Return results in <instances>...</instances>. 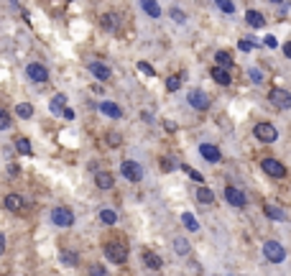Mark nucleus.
Wrapping results in <instances>:
<instances>
[{"mask_svg":"<svg viewBox=\"0 0 291 276\" xmlns=\"http://www.w3.org/2000/svg\"><path fill=\"white\" fill-rule=\"evenodd\" d=\"M3 253H5V238L0 235V256H3Z\"/></svg>","mask_w":291,"mask_h":276,"instance_id":"49530a36","label":"nucleus"},{"mask_svg":"<svg viewBox=\"0 0 291 276\" xmlns=\"http://www.w3.org/2000/svg\"><path fill=\"white\" fill-rule=\"evenodd\" d=\"M263 212H266V217H271V220H278V223H286V220H289V212H284L281 207H276V205H266Z\"/></svg>","mask_w":291,"mask_h":276,"instance_id":"f3484780","label":"nucleus"},{"mask_svg":"<svg viewBox=\"0 0 291 276\" xmlns=\"http://www.w3.org/2000/svg\"><path fill=\"white\" fill-rule=\"evenodd\" d=\"M215 62L220 67H232V56H230V51H217L215 54Z\"/></svg>","mask_w":291,"mask_h":276,"instance_id":"7c9ffc66","label":"nucleus"},{"mask_svg":"<svg viewBox=\"0 0 291 276\" xmlns=\"http://www.w3.org/2000/svg\"><path fill=\"white\" fill-rule=\"evenodd\" d=\"M59 261L64 263V266H77V263H80V256H77L74 251H66V248H64V251L59 253Z\"/></svg>","mask_w":291,"mask_h":276,"instance_id":"b1692460","label":"nucleus"},{"mask_svg":"<svg viewBox=\"0 0 291 276\" xmlns=\"http://www.w3.org/2000/svg\"><path fill=\"white\" fill-rule=\"evenodd\" d=\"M245 23H248L250 28H263L266 26V18L258 13V10H248V13H245Z\"/></svg>","mask_w":291,"mask_h":276,"instance_id":"aec40b11","label":"nucleus"},{"mask_svg":"<svg viewBox=\"0 0 291 276\" xmlns=\"http://www.w3.org/2000/svg\"><path fill=\"white\" fill-rule=\"evenodd\" d=\"M51 220H54V225H59V228H72L74 225V212L69 210V207H54V210H51Z\"/></svg>","mask_w":291,"mask_h":276,"instance_id":"423d86ee","label":"nucleus"},{"mask_svg":"<svg viewBox=\"0 0 291 276\" xmlns=\"http://www.w3.org/2000/svg\"><path fill=\"white\" fill-rule=\"evenodd\" d=\"M13 128V120H10V115L0 108V131H10Z\"/></svg>","mask_w":291,"mask_h":276,"instance_id":"2f4dec72","label":"nucleus"},{"mask_svg":"<svg viewBox=\"0 0 291 276\" xmlns=\"http://www.w3.org/2000/svg\"><path fill=\"white\" fill-rule=\"evenodd\" d=\"M263 44L268 46V49H276V44H278V41H276V36H271V33H268V36L263 39Z\"/></svg>","mask_w":291,"mask_h":276,"instance_id":"a19ab883","label":"nucleus"},{"mask_svg":"<svg viewBox=\"0 0 291 276\" xmlns=\"http://www.w3.org/2000/svg\"><path fill=\"white\" fill-rule=\"evenodd\" d=\"M182 169H184V171H187V174H189V177H192L194 182H202V174H199V171H194L192 166H182Z\"/></svg>","mask_w":291,"mask_h":276,"instance_id":"ea45409f","label":"nucleus"},{"mask_svg":"<svg viewBox=\"0 0 291 276\" xmlns=\"http://www.w3.org/2000/svg\"><path fill=\"white\" fill-rule=\"evenodd\" d=\"M64 108H66V97H64V95H54L51 102H49V110H51L54 115H62Z\"/></svg>","mask_w":291,"mask_h":276,"instance_id":"4be33fe9","label":"nucleus"},{"mask_svg":"<svg viewBox=\"0 0 291 276\" xmlns=\"http://www.w3.org/2000/svg\"><path fill=\"white\" fill-rule=\"evenodd\" d=\"M87 274H89V276H107L105 266H100V263H92V266L87 269Z\"/></svg>","mask_w":291,"mask_h":276,"instance_id":"c9c22d12","label":"nucleus"},{"mask_svg":"<svg viewBox=\"0 0 291 276\" xmlns=\"http://www.w3.org/2000/svg\"><path fill=\"white\" fill-rule=\"evenodd\" d=\"M197 200L202 205H212L215 202V194H212V189H207V187H199L197 189Z\"/></svg>","mask_w":291,"mask_h":276,"instance_id":"393cba45","label":"nucleus"},{"mask_svg":"<svg viewBox=\"0 0 291 276\" xmlns=\"http://www.w3.org/2000/svg\"><path fill=\"white\" fill-rule=\"evenodd\" d=\"M5 210H10V212H21L23 210V197L21 194H5Z\"/></svg>","mask_w":291,"mask_h":276,"instance_id":"a211bd4d","label":"nucleus"},{"mask_svg":"<svg viewBox=\"0 0 291 276\" xmlns=\"http://www.w3.org/2000/svg\"><path fill=\"white\" fill-rule=\"evenodd\" d=\"M271 3H276V5H278V3H284V0H271Z\"/></svg>","mask_w":291,"mask_h":276,"instance_id":"de8ad7c7","label":"nucleus"},{"mask_svg":"<svg viewBox=\"0 0 291 276\" xmlns=\"http://www.w3.org/2000/svg\"><path fill=\"white\" fill-rule=\"evenodd\" d=\"M138 72L146 74V77H153V74H156V69H153L148 62H138Z\"/></svg>","mask_w":291,"mask_h":276,"instance_id":"f704fd0d","label":"nucleus"},{"mask_svg":"<svg viewBox=\"0 0 291 276\" xmlns=\"http://www.w3.org/2000/svg\"><path fill=\"white\" fill-rule=\"evenodd\" d=\"M187 102H189L194 110H207V108H209V97H207V92H202V90H189Z\"/></svg>","mask_w":291,"mask_h":276,"instance_id":"1a4fd4ad","label":"nucleus"},{"mask_svg":"<svg viewBox=\"0 0 291 276\" xmlns=\"http://www.w3.org/2000/svg\"><path fill=\"white\" fill-rule=\"evenodd\" d=\"M16 151L18 154H33V148H31V141H28V138H23V136H21V138H16Z\"/></svg>","mask_w":291,"mask_h":276,"instance_id":"bb28decb","label":"nucleus"},{"mask_svg":"<svg viewBox=\"0 0 291 276\" xmlns=\"http://www.w3.org/2000/svg\"><path fill=\"white\" fill-rule=\"evenodd\" d=\"M225 200H228L232 207H245V202H248L245 192L238 189V187H228V189H225Z\"/></svg>","mask_w":291,"mask_h":276,"instance_id":"9b49d317","label":"nucleus"},{"mask_svg":"<svg viewBox=\"0 0 291 276\" xmlns=\"http://www.w3.org/2000/svg\"><path fill=\"white\" fill-rule=\"evenodd\" d=\"M143 263H146L151 271H161V266H164L161 256H159V253H153V251H143Z\"/></svg>","mask_w":291,"mask_h":276,"instance_id":"dca6fc26","label":"nucleus"},{"mask_svg":"<svg viewBox=\"0 0 291 276\" xmlns=\"http://www.w3.org/2000/svg\"><path fill=\"white\" fill-rule=\"evenodd\" d=\"M164 128H166V131H169V133H174V131H176V125H174L171 120H166V123H164Z\"/></svg>","mask_w":291,"mask_h":276,"instance_id":"a18cd8bd","label":"nucleus"},{"mask_svg":"<svg viewBox=\"0 0 291 276\" xmlns=\"http://www.w3.org/2000/svg\"><path fill=\"white\" fill-rule=\"evenodd\" d=\"M169 16H171V18H174L176 23H187V16H184L182 10H179V8H171V10H169Z\"/></svg>","mask_w":291,"mask_h":276,"instance_id":"4c0bfd02","label":"nucleus"},{"mask_svg":"<svg viewBox=\"0 0 291 276\" xmlns=\"http://www.w3.org/2000/svg\"><path fill=\"white\" fill-rule=\"evenodd\" d=\"M161 171H166V174H169V171H174V161L171 159H161Z\"/></svg>","mask_w":291,"mask_h":276,"instance_id":"58836bf2","label":"nucleus"},{"mask_svg":"<svg viewBox=\"0 0 291 276\" xmlns=\"http://www.w3.org/2000/svg\"><path fill=\"white\" fill-rule=\"evenodd\" d=\"M26 74H28V79L31 82H36V85H43L49 79V69L43 67L41 62H31L28 67H26Z\"/></svg>","mask_w":291,"mask_h":276,"instance_id":"6e6552de","label":"nucleus"},{"mask_svg":"<svg viewBox=\"0 0 291 276\" xmlns=\"http://www.w3.org/2000/svg\"><path fill=\"white\" fill-rule=\"evenodd\" d=\"M253 136L258 138V141H263V143H273L276 138H278V131H276L273 123H258L253 128Z\"/></svg>","mask_w":291,"mask_h":276,"instance_id":"20e7f679","label":"nucleus"},{"mask_svg":"<svg viewBox=\"0 0 291 276\" xmlns=\"http://www.w3.org/2000/svg\"><path fill=\"white\" fill-rule=\"evenodd\" d=\"M100 26H103L105 31H110V33H115L118 26H120V18L115 13H105L103 18H100Z\"/></svg>","mask_w":291,"mask_h":276,"instance_id":"6ab92c4d","label":"nucleus"},{"mask_svg":"<svg viewBox=\"0 0 291 276\" xmlns=\"http://www.w3.org/2000/svg\"><path fill=\"white\" fill-rule=\"evenodd\" d=\"M100 113H103V115H107V118H113V120H120V118H123V110H120V105H118V102H113V100H105V102H100Z\"/></svg>","mask_w":291,"mask_h":276,"instance_id":"4468645a","label":"nucleus"},{"mask_svg":"<svg viewBox=\"0 0 291 276\" xmlns=\"http://www.w3.org/2000/svg\"><path fill=\"white\" fill-rule=\"evenodd\" d=\"M141 8H143L151 18H161V5L156 3V0H141Z\"/></svg>","mask_w":291,"mask_h":276,"instance_id":"412c9836","label":"nucleus"},{"mask_svg":"<svg viewBox=\"0 0 291 276\" xmlns=\"http://www.w3.org/2000/svg\"><path fill=\"white\" fill-rule=\"evenodd\" d=\"M250 77H253V82H263V74L258 72V69H250Z\"/></svg>","mask_w":291,"mask_h":276,"instance_id":"79ce46f5","label":"nucleus"},{"mask_svg":"<svg viewBox=\"0 0 291 276\" xmlns=\"http://www.w3.org/2000/svg\"><path fill=\"white\" fill-rule=\"evenodd\" d=\"M16 115H18L21 120L33 118V105H31V102H18V105H16Z\"/></svg>","mask_w":291,"mask_h":276,"instance_id":"5701e85b","label":"nucleus"},{"mask_svg":"<svg viewBox=\"0 0 291 276\" xmlns=\"http://www.w3.org/2000/svg\"><path fill=\"white\" fill-rule=\"evenodd\" d=\"M182 223H184L187 230H192V233H197V230H199V223H197V217H194L192 212H184V215H182Z\"/></svg>","mask_w":291,"mask_h":276,"instance_id":"a878e982","label":"nucleus"},{"mask_svg":"<svg viewBox=\"0 0 291 276\" xmlns=\"http://www.w3.org/2000/svg\"><path fill=\"white\" fill-rule=\"evenodd\" d=\"M215 5L222 10V13H235V3H232V0H215Z\"/></svg>","mask_w":291,"mask_h":276,"instance_id":"473e14b6","label":"nucleus"},{"mask_svg":"<svg viewBox=\"0 0 291 276\" xmlns=\"http://www.w3.org/2000/svg\"><path fill=\"white\" fill-rule=\"evenodd\" d=\"M179 87H182V74H171V77H166V90H169V92H176Z\"/></svg>","mask_w":291,"mask_h":276,"instance_id":"c756f323","label":"nucleus"},{"mask_svg":"<svg viewBox=\"0 0 291 276\" xmlns=\"http://www.w3.org/2000/svg\"><path fill=\"white\" fill-rule=\"evenodd\" d=\"M268 102L276 110H291V92L284 87H271L268 90Z\"/></svg>","mask_w":291,"mask_h":276,"instance_id":"f257e3e1","label":"nucleus"},{"mask_svg":"<svg viewBox=\"0 0 291 276\" xmlns=\"http://www.w3.org/2000/svg\"><path fill=\"white\" fill-rule=\"evenodd\" d=\"M263 256L271 263H284L286 261V248L278 240H266L263 243Z\"/></svg>","mask_w":291,"mask_h":276,"instance_id":"7ed1b4c3","label":"nucleus"},{"mask_svg":"<svg viewBox=\"0 0 291 276\" xmlns=\"http://www.w3.org/2000/svg\"><path fill=\"white\" fill-rule=\"evenodd\" d=\"M284 54H286V59H291V41L284 44Z\"/></svg>","mask_w":291,"mask_h":276,"instance_id":"c03bdc74","label":"nucleus"},{"mask_svg":"<svg viewBox=\"0 0 291 276\" xmlns=\"http://www.w3.org/2000/svg\"><path fill=\"white\" fill-rule=\"evenodd\" d=\"M95 184H97V189L107 192V189L115 187V179H113V174H107V171H97V174H95Z\"/></svg>","mask_w":291,"mask_h":276,"instance_id":"2eb2a0df","label":"nucleus"},{"mask_svg":"<svg viewBox=\"0 0 291 276\" xmlns=\"http://www.w3.org/2000/svg\"><path fill=\"white\" fill-rule=\"evenodd\" d=\"M18 171H21L18 164H10V166H8V174H10V177H18Z\"/></svg>","mask_w":291,"mask_h":276,"instance_id":"37998d69","label":"nucleus"},{"mask_svg":"<svg viewBox=\"0 0 291 276\" xmlns=\"http://www.w3.org/2000/svg\"><path fill=\"white\" fill-rule=\"evenodd\" d=\"M199 156H202L205 161H209V164L222 161V154H220V148L215 143H202V146H199Z\"/></svg>","mask_w":291,"mask_h":276,"instance_id":"9d476101","label":"nucleus"},{"mask_svg":"<svg viewBox=\"0 0 291 276\" xmlns=\"http://www.w3.org/2000/svg\"><path fill=\"white\" fill-rule=\"evenodd\" d=\"M100 220H103L105 225H115L118 215H115V210H100Z\"/></svg>","mask_w":291,"mask_h":276,"instance_id":"c85d7f7f","label":"nucleus"},{"mask_svg":"<svg viewBox=\"0 0 291 276\" xmlns=\"http://www.w3.org/2000/svg\"><path fill=\"white\" fill-rule=\"evenodd\" d=\"M174 251L179 253V256H189V251H192V248H189V243L184 238H174Z\"/></svg>","mask_w":291,"mask_h":276,"instance_id":"cd10ccee","label":"nucleus"},{"mask_svg":"<svg viewBox=\"0 0 291 276\" xmlns=\"http://www.w3.org/2000/svg\"><path fill=\"white\" fill-rule=\"evenodd\" d=\"M261 169L266 171L268 177H273V179H284L286 177V166L278 159H263L261 161Z\"/></svg>","mask_w":291,"mask_h":276,"instance_id":"0eeeda50","label":"nucleus"},{"mask_svg":"<svg viewBox=\"0 0 291 276\" xmlns=\"http://www.w3.org/2000/svg\"><path fill=\"white\" fill-rule=\"evenodd\" d=\"M105 258L110 261V263H125L128 261V248L123 246V243H118V240H110V243H105Z\"/></svg>","mask_w":291,"mask_h":276,"instance_id":"f03ea898","label":"nucleus"},{"mask_svg":"<svg viewBox=\"0 0 291 276\" xmlns=\"http://www.w3.org/2000/svg\"><path fill=\"white\" fill-rule=\"evenodd\" d=\"M209 74H212V79H215L217 85H222V87H230V85H232V77H230V69H228V67H220V64H217V67H212Z\"/></svg>","mask_w":291,"mask_h":276,"instance_id":"f8f14e48","label":"nucleus"},{"mask_svg":"<svg viewBox=\"0 0 291 276\" xmlns=\"http://www.w3.org/2000/svg\"><path fill=\"white\" fill-rule=\"evenodd\" d=\"M87 69H89V74H95L100 79V82H107L110 74H113V72H110V67H105L103 62H89Z\"/></svg>","mask_w":291,"mask_h":276,"instance_id":"ddd939ff","label":"nucleus"},{"mask_svg":"<svg viewBox=\"0 0 291 276\" xmlns=\"http://www.w3.org/2000/svg\"><path fill=\"white\" fill-rule=\"evenodd\" d=\"M120 174L125 177L128 182L138 184V182L143 179V169H141L138 161H123V164H120Z\"/></svg>","mask_w":291,"mask_h":276,"instance_id":"39448f33","label":"nucleus"},{"mask_svg":"<svg viewBox=\"0 0 291 276\" xmlns=\"http://www.w3.org/2000/svg\"><path fill=\"white\" fill-rule=\"evenodd\" d=\"M105 141H107V146H110V148H118V146L123 143V136H120V133H107Z\"/></svg>","mask_w":291,"mask_h":276,"instance_id":"72a5a7b5","label":"nucleus"},{"mask_svg":"<svg viewBox=\"0 0 291 276\" xmlns=\"http://www.w3.org/2000/svg\"><path fill=\"white\" fill-rule=\"evenodd\" d=\"M238 49H240V51H253L255 44H253L250 39H240V41H238Z\"/></svg>","mask_w":291,"mask_h":276,"instance_id":"e433bc0d","label":"nucleus"}]
</instances>
